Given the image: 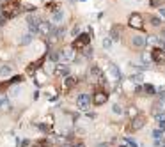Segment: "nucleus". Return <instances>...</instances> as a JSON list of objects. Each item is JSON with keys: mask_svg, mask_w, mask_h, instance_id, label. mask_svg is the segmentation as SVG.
Listing matches in <instances>:
<instances>
[{"mask_svg": "<svg viewBox=\"0 0 165 147\" xmlns=\"http://www.w3.org/2000/svg\"><path fill=\"white\" fill-rule=\"evenodd\" d=\"M60 147H69V145H60Z\"/></svg>", "mask_w": 165, "mask_h": 147, "instance_id": "obj_43", "label": "nucleus"}, {"mask_svg": "<svg viewBox=\"0 0 165 147\" xmlns=\"http://www.w3.org/2000/svg\"><path fill=\"white\" fill-rule=\"evenodd\" d=\"M146 43H147V39L144 35H133V39H131V44L135 48H142V46H146Z\"/></svg>", "mask_w": 165, "mask_h": 147, "instance_id": "obj_14", "label": "nucleus"}, {"mask_svg": "<svg viewBox=\"0 0 165 147\" xmlns=\"http://www.w3.org/2000/svg\"><path fill=\"white\" fill-rule=\"evenodd\" d=\"M89 78H91L93 82H103V80H101L103 75H101V69L98 66H91V67H89Z\"/></svg>", "mask_w": 165, "mask_h": 147, "instance_id": "obj_9", "label": "nucleus"}, {"mask_svg": "<svg viewBox=\"0 0 165 147\" xmlns=\"http://www.w3.org/2000/svg\"><path fill=\"white\" fill-rule=\"evenodd\" d=\"M46 9L52 11V13H55V11H59V4H57V2H50V4L46 6Z\"/></svg>", "mask_w": 165, "mask_h": 147, "instance_id": "obj_23", "label": "nucleus"}, {"mask_svg": "<svg viewBox=\"0 0 165 147\" xmlns=\"http://www.w3.org/2000/svg\"><path fill=\"white\" fill-rule=\"evenodd\" d=\"M62 20H64V11H60V9L55 11L53 13V23H60Z\"/></svg>", "mask_w": 165, "mask_h": 147, "instance_id": "obj_16", "label": "nucleus"}, {"mask_svg": "<svg viewBox=\"0 0 165 147\" xmlns=\"http://www.w3.org/2000/svg\"><path fill=\"white\" fill-rule=\"evenodd\" d=\"M151 59H153V62L155 64H165V50L162 48H155L151 51Z\"/></svg>", "mask_w": 165, "mask_h": 147, "instance_id": "obj_6", "label": "nucleus"}, {"mask_svg": "<svg viewBox=\"0 0 165 147\" xmlns=\"http://www.w3.org/2000/svg\"><path fill=\"white\" fill-rule=\"evenodd\" d=\"M131 80H133V82H142V75H133Z\"/></svg>", "mask_w": 165, "mask_h": 147, "instance_id": "obj_32", "label": "nucleus"}, {"mask_svg": "<svg viewBox=\"0 0 165 147\" xmlns=\"http://www.w3.org/2000/svg\"><path fill=\"white\" fill-rule=\"evenodd\" d=\"M108 101V94L105 91H96L94 92V96H93V103L96 106H101V105H105Z\"/></svg>", "mask_w": 165, "mask_h": 147, "instance_id": "obj_5", "label": "nucleus"}, {"mask_svg": "<svg viewBox=\"0 0 165 147\" xmlns=\"http://www.w3.org/2000/svg\"><path fill=\"white\" fill-rule=\"evenodd\" d=\"M162 34H163V37H165V30H163V32H162Z\"/></svg>", "mask_w": 165, "mask_h": 147, "instance_id": "obj_42", "label": "nucleus"}, {"mask_svg": "<svg viewBox=\"0 0 165 147\" xmlns=\"http://www.w3.org/2000/svg\"><path fill=\"white\" fill-rule=\"evenodd\" d=\"M128 25L131 28H137V30H142L144 28V21H142V16L138 13H133L131 16H130V20H128Z\"/></svg>", "mask_w": 165, "mask_h": 147, "instance_id": "obj_3", "label": "nucleus"}, {"mask_svg": "<svg viewBox=\"0 0 165 147\" xmlns=\"http://www.w3.org/2000/svg\"><path fill=\"white\" fill-rule=\"evenodd\" d=\"M110 46H112V39H108V37H107V39H103V48L108 50Z\"/></svg>", "mask_w": 165, "mask_h": 147, "instance_id": "obj_28", "label": "nucleus"}, {"mask_svg": "<svg viewBox=\"0 0 165 147\" xmlns=\"http://www.w3.org/2000/svg\"><path fill=\"white\" fill-rule=\"evenodd\" d=\"M69 147H85V145H84V142H73Z\"/></svg>", "mask_w": 165, "mask_h": 147, "instance_id": "obj_33", "label": "nucleus"}, {"mask_svg": "<svg viewBox=\"0 0 165 147\" xmlns=\"http://www.w3.org/2000/svg\"><path fill=\"white\" fill-rule=\"evenodd\" d=\"M91 101H93V99H91V96L82 92L78 98H76V106H78L80 110H87V108L91 106Z\"/></svg>", "mask_w": 165, "mask_h": 147, "instance_id": "obj_4", "label": "nucleus"}, {"mask_svg": "<svg viewBox=\"0 0 165 147\" xmlns=\"http://www.w3.org/2000/svg\"><path fill=\"white\" fill-rule=\"evenodd\" d=\"M30 41H32V34H25V35L22 37V43H23V44H29Z\"/></svg>", "mask_w": 165, "mask_h": 147, "instance_id": "obj_25", "label": "nucleus"}, {"mask_svg": "<svg viewBox=\"0 0 165 147\" xmlns=\"http://www.w3.org/2000/svg\"><path fill=\"white\" fill-rule=\"evenodd\" d=\"M108 78L114 80V82H117V80L121 78V73H119V69H117L115 64H110V66H108Z\"/></svg>", "mask_w": 165, "mask_h": 147, "instance_id": "obj_12", "label": "nucleus"}, {"mask_svg": "<svg viewBox=\"0 0 165 147\" xmlns=\"http://www.w3.org/2000/svg\"><path fill=\"white\" fill-rule=\"evenodd\" d=\"M151 25H153V27H160V25H162V20H160L158 16H151Z\"/></svg>", "mask_w": 165, "mask_h": 147, "instance_id": "obj_24", "label": "nucleus"}, {"mask_svg": "<svg viewBox=\"0 0 165 147\" xmlns=\"http://www.w3.org/2000/svg\"><path fill=\"white\" fill-rule=\"evenodd\" d=\"M23 76H14V78H11V80H6V82H2L0 84V91H6L7 87H11L13 84H18V82H22Z\"/></svg>", "mask_w": 165, "mask_h": 147, "instance_id": "obj_13", "label": "nucleus"}, {"mask_svg": "<svg viewBox=\"0 0 165 147\" xmlns=\"http://www.w3.org/2000/svg\"><path fill=\"white\" fill-rule=\"evenodd\" d=\"M39 21L37 18H34V16H27V25H29V28L32 30V34H37V30H39Z\"/></svg>", "mask_w": 165, "mask_h": 147, "instance_id": "obj_11", "label": "nucleus"}, {"mask_svg": "<svg viewBox=\"0 0 165 147\" xmlns=\"http://www.w3.org/2000/svg\"><path fill=\"white\" fill-rule=\"evenodd\" d=\"M11 75V66H2L0 67V76H7Z\"/></svg>", "mask_w": 165, "mask_h": 147, "instance_id": "obj_21", "label": "nucleus"}, {"mask_svg": "<svg viewBox=\"0 0 165 147\" xmlns=\"http://www.w3.org/2000/svg\"><path fill=\"white\" fill-rule=\"evenodd\" d=\"M160 13H162V16H165V9H163V7H160Z\"/></svg>", "mask_w": 165, "mask_h": 147, "instance_id": "obj_40", "label": "nucleus"}, {"mask_svg": "<svg viewBox=\"0 0 165 147\" xmlns=\"http://www.w3.org/2000/svg\"><path fill=\"white\" fill-rule=\"evenodd\" d=\"M119 147H130V145H128V144H126V142H124V144H121V145H119Z\"/></svg>", "mask_w": 165, "mask_h": 147, "instance_id": "obj_41", "label": "nucleus"}, {"mask_svg": "<svg viewBox=\"0 0 165 147\" xmlns=\"http://www.w3.org/2000/svg\"><path fill=\"white\" fill-rule=\"evenodd\" d=\"M78 34H80V27L76 25V27L73 28V35H78Z\"/></svg>", "mask_w": 165, "mask_h": 147, "instance_id": "obj_37", "label": "nucleus"}, {"mask_svg": "<svg viewBox=\"0 0 165 147\" xmlns=\"http://www.w3.org/2000/svg\"><path fill=\"white\" fill-rule=\"evenodd\" d=\"M98 147H110V144H107V142H105V144H100Z\"/></svg>", "mask_w": 165, "mask_h": 147, "instance_id": "obj_39", "label": "nucleus"}, {"mask_svg": "<svg viewBox=\"0 0 165 147\" xmlns=\"http://www.w3.org/2000/svg\"><path fill=\"white\" fill-rule=\"evenodd\" d=\"M147 43H149V44H155V43H158V37L151 35V37H147Z\"/></svg>", "mask_w": 165, "mask_h": 147, "instance_id": "obj_30", "label": "nucleus"}, {"mask_svg": "<svg viewBox=\"0 0 165 147\" xmlns=\"http://www.w3.org/2000/svg\"><path fill=\"white\" fill-rule=\"evenodd\" d=\"M6 103H7V101H6V98H0V106H6Z\"/></svg>", "mask_w": 165, "mask_h": 147, "instance_id": "obj_38", "label": "nucleus"}, {"mask_svg": "<svg viewBox=\"0 0 165 147\" xmlns=\"http://www.w3.org/2000/svg\"><path fill=\"white\" fill-rule=\"evenodd\" d=\"M62 57H66L68 60H75V48H69V50H66V51H62Z\"/></svg>", "mask_w": 165, "mask_h": 147, "instance_id": "obj_17", "label": "nucleus"}, {"mask_svg": "<svg viewBox=\"0 0 165 147\" xmlns=\"http://www.w3.org/2000/svg\"><path fill=\"white\" fill-rule=\"evenodd\" d=\"M39 35H52V25L48 21H39V30H37Z\"/></svg>", "mask_w": 165, "mask_h": 147, "instance_id": "obj_10", "label": "nucleus"}, {"mask_svg": "<svg viewBox=\"0 0 165 147\" xmlns=\"http://www.w3.org/2000/svg\"><path fill=\"white\" fill-rule=\"evenodd\" d=\"M6 20H7V18H6L4 14H0V25H6Z\"/></svg>", "mask_w": 165, "mask_h": 147, "instance_id": "obj_36", "label": "nucleus"}, {"mask_svg": "<svg viewBox=\"0 0 165 147\" xmlns=\"http://www.w3.org/2000/svg\"><path fill=\"white\" fill-rule=\"evenodd\" d=\"M36 147H50V142L48 140H39L36 144Z\"/></svg>", "mask_w": 165, "mask_h": 147, "instance_id": "obj_27", "label": "nucleus"}, {"mask_svg": "<svg viewBox=\"0 0 165 147\" xmlns=\"http://www.w3.org/2000/svg\"><path fill=\"white\" fill-rule=\"evenodd\" d=\"M163 137H165L163 129H155V131H153V138H155V140H162Z\"/></svg>", "mask_w": 165, "mask_h": 147, "instance_id": "obj_20", "label": "nucleus"}, {"mask_svg": "<svg viewBox=\"0 0 165 147\" xmlns=\"http://www.w3.org/2000/svg\"><path fill=\"white\" fill-rule=\"evenodd\" d=\"M124 142H126V144H128L130 147H137V144L133 140H131V138H124Z\"/></svg>", "mask_w": 165, "mask_h": 147, "instance_id": "obj_31", "label": "nucleus"}, {"mask_svg": "<svg viewBox=\"0 0 165 147\" xmlns=\"http://www.w3.org/2000/svg\"><path fill=\"white\" fill-rule=\"evenodd\" d=\"M158 44H160L162 50H165V39H158Z\"/></svg>", "mask_w": 165, "mask_h": 147, "instance_id": "obj_35", "label": "nucleus"}, {"mask_svg": "<svg viewBox=\"0 0 165 147\" xmlns=\"http://www.w3.org/2000/svg\"><path fill=\"white\" fill-rule=\"evenodd\" d=\"M20 11H22V7H20V2L18 0H9V2H6L4 4V7H2V14L6 16V18H14L16 14H20Z\"/></svg>", "mask_w": 165, "mask_h": 147, "instance_id": "obj_1", "label": "nucleus"}, {"mask_svg": "<svg viewBox=\"0 0 165 147\" xmlns=\"http://www.w3.org/2000/svg\"><path fill=\"white\" fill-rule=\"evenodd\" d=\"M75 84H76V78H75V76H66L64 85L68 87V89H71V87H75Z\"/></svg>", "mask_w": 165, "mask_h": 147, "instance_id": "obj_18", "label": "nucleus"}, {"mask_svg": "<svg viewBox=\"0 0 165 147\" xmlns=\"http://www.w3.org/2000/svg\"><path fill=\"white\" fill-rule=\"evenodd\" d=\"M89 43H91V35L89 34H78L76 39L73 41V48L82 50V48H85V46H89Z\"/></svg>", "mask_w": 165, "mask_h": 147, "instance_id": "obj_2", "label": "nucleus"}, {"mask_svg": "<svg viewBox=\"0 0 165 147\" xmlns=\"http://www.w3.org/2000/svg\"><path fill=\"white\" fill-rule=\"evenodd\" d=\"M144 92H146V94H156V89H155L153 85L146 84V85H144Z\"/></svg>", "mask_w": 165, "mask_h": 147, "instance_id": "obj_22", "label": "nucleus"}, {"mask_svg": "<svg viewBox=\"0 0 165 147\" xmlns=\"http://www.w3.org/2000/svg\"><path fill=\"white\" fill-rule=\"evenodd\" d=\"M53 75L59 78H66L69 75V67H68V64H57L55 66V69H53Z\"/></svg>", "mask_w": 165, "mask_h": 147, "instance_id": "obj_7", "label": "nucleus"}, {"mask_svg": "<svg viewBox=\"0 0 165 147\" xmlns=\"http://www.w3.org/2000/svg\"><path fill=\"white\" fill-rule=\"evenodd\" d=\"M48 57H50V60H53V62H57V60H59V53H57V51H50Z\"/></svg>", "mask_w": 165, "mask_h": 147, "instance_id": "obj_26", "label": "nucleus"}, {"mask_svg": "<svg viewBox=\"0 0 165 147\" xmlns=\"http://www.w3.org/2000/svg\"><path fill=\"white\" fill-rule=\"evenodd\" d=\"M110 39H112V41H119V39H121V28L112 27V30H110Z\"/></svg>", "mask_w": 165, "mask_h": 147, "instance_id": "obj_15", "label": "nucleus"}, {"mask_svg": "<svg viewBox=\"0 0 165 147\" xmlns=\"http://www.w3.org/2000/svg\"><path fill=\"white\" fill-rule=\"evenodd\" d=\"M114 112H115V113H122V108H121L119 105H114Z\"/></svg>", "mask_w": 165, "mask_h": 147, "instance_id": "obj_34", "label": "nucleus"}, {"mask_svg": "<svg viewBox=\"0 0 165 147\" xmlns=\"http://www.w3.org/2000/svg\"><path fill=\"white\" fill-rule=\"evenodd\" d=\"M44 59H46V57H41L39 60H36V62H34V64L29 67V71H36L37 67H41V66H43V62H44Z\"/></svg>", "mask_w": 165, "mask_h": 147, "instance_id": "obj_19", "label": "nucleus"}, {"mask_svg": "<svg viewBox=\"0 0 165 147\" xmlns=\"http://www.w3.org/2000/svg\"><path fill=\"white\" fill-rule=\"evenodd\" d=\"M162 4H163V0H151V6L153 7H160Z\"/></svg>", "mask_w": 165, "mask_h": 147, "instance_id": "obj_29", "label": "nucleus"}, {"mask_svg": "<svg viewBox=\"0 0 165 147\" xmlns=\"http://www.w3.org/2000/svg\"><path fill=\"white\" fill-rule=\"evenodd\" d=\"M144 124H146V117H144V115H137V117H133L131 124H130V131H137V129H140Z\"/></svg>", "mask_w": 165, "mask_h": 147, "instance_id": "obj_8", "label": "nucleus"}]
</instances>
